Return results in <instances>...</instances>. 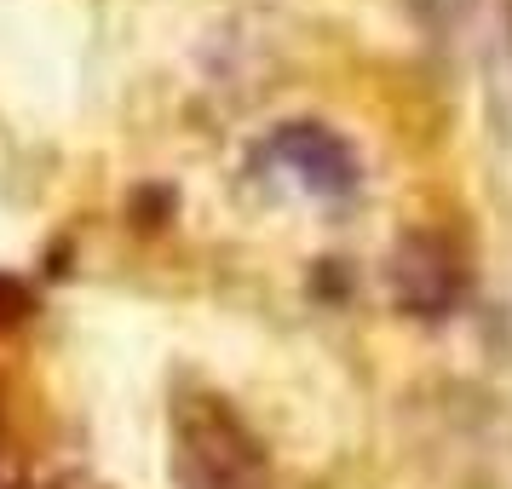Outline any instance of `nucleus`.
Segmentation results:
<instances>
[{"mask_svg": "<svg viewBox=\"0 0 512 489\" xmlns=\"http://www.w3.org/2000/svg\"><path fill=\"white\" fill-rule=\"evenodd\" d=\"M173 478L179 489H271V455L225 397L190 392L173 403Z\"/></svg>", "mask_w": 512, "mask_h": 489, "instance_id": "nucleus-1", "label": "nucleus"}, {"mask_svg": "<svg viewBox=\"0 0 512 489\" xmlns=\"http://www.w3.org/2000/svg\"><path fill=\"white\" fill-rule=\"evenodd\" d=\"M35 489H98L93 478H75V472H64V478H47V484H35Z\"/></svg>", "mask_w": 512, "mask_h": 489, "instance_id": "nucleus-4", "label": "nucleus"}, {"mask_svg": "<svg viewBox=\"0 0 512 489\" xmlns=\"http://www.w3.org/2000/svg\"><path fill=\"white\" fill-rule=\"evenodd\" d=\"M466 288V265L461 248L443 231H409L392 254V294L409 317H443L455 311Z\"/></svg>", "mask_w": 512, "mask_h": 489, "instance_id": "nucleus-2", "label": "nucleus"}, {"mask_svg": "<svg viewBox=\"0 0 512 489\" xmlns=\"http://www.w3.org/2000/svg\"><path fill=\"white\" fill-rule=\"evenodd\" d=\"M265 156L300 190H311V196H351L357 179H363L357 150L334 127H323V121H288V127H277L271 144H265Z\"/></svg>", "mask_w": 512, "mask_h": 489, "instance_id": "nucleus-3", "label": "nucleus"}]
</instances>
